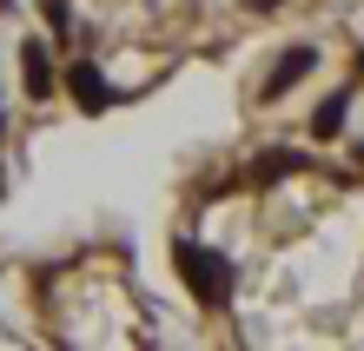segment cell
<instances>
[{
  "mask_svg": "<svg viewBox=\"0 0 364 351\" xmlns=\"http://www.w3.org/2000/svg\"><path fill=\"white\" fill-rule=\"evenodd\" d=\"M173 266L186 278V292L205 305V312H225L232 305V285H239V272H232V258L219 246H199V239H179L173 246Z\"/></svg>",
  "mask_w": 364,
  "mask_h": 351,
  "instance_id": "obj_1",
  "label": "cell"
},
{
  "mask_svg": "<svg viewBox=\"0 0 364 351\" xmlns=\"http://www.w3.org/2000/svg\"><path fill=\"white\" fill-rule=\"evenodd\" d=\"M60 86L73 93V106H80V113H106V106H119V100H126L119 86H106L100 60H87V53H80V60H67V73H60Z\"/></svg>",
  "mask_w": 364,
  "mask_h": 351,
  "instance_id": "obj_2",
  "label": "cell"
},
{
  "mask_svg": "<svg viewBox=\"0 0 364 351\" xmlns=\"http://www.w3.org/2000/svg\"><path fill=\"white\" fill-rule=\"evenodd\" d=\"M20 86H27V100H53V53H47V40H20Z\"/></svg>",
  "mask_w": 364,
  "mask_h": 351,
  "instance_id": "obj_3",
  "label": "cell"
},
{
  "mask_svg": "<svg viewBox=\"0 0 364 351\" xmlns=\"http://www.w3.org/2000/svg\"><path fill=\"white\" fill-rule=\"evenodd\" d=\"M311 67H318V47H285V60H278L272 80H265V100H285V93H291V86L305 80Z\"/></svg>",
  "mask_w": 364,
  "mask_h": 351,
  "instance_id": "obj_4",
  "label": "cell"
},
{
  "mask_svg": "<svg viewBox=\"0 0 364 351\" xmlns=\"http://www.w3.org/2000/svg\"><path fill=\"white\" fill-rule=\"evenodd\" d=\"M298 166H311L305 152H291V146H265V152H259V166H252V179H259V186H278V179H291Z\"/></svg>",
  "mask_w": 364,
  "mask_h": 351,
  "instance_id": "obj_5",
  "label": "cell"
},
{
  "mask_svg": "<svg viewBox=\"0 0 364 351\" xmlns=\"http://www.w3.org/2000/svg\"><path fill=\"white\" fill-rule=\"evenodd\" d=\"M351 120V93H331L325 106H311V140H338Z\"/></svg>",
  "mask_w": 364,
  "mask_h": 351,
  "instance_id": "obj_6",
  "label": "cell"
},
{
  "mask_svg": "<svg viewBox=\"0 0 364 351\" xmlns=\"http://www.w3.org/2000/svg\"><path fill=\"white\" fill-rule=\"evenodd\" d=\"M40 20L53 27V40H67V33H73V14H67V0H40Z\"/></svg>",
  "mask_w": 364,
  "mask_h": 351,
  "instance_id": "obj_7",
  "label": "cell"
},
{
  "mask_svg": "<svg viewBox=\"0 0 364 351\" xmlns=\"http://www.w3.org/2000/svg\"><path fill=\"white\" fill-rule=\"evenodd\" d=\"M252 7H259V14H272V7H285V0H252Z\"/></svg>",
  "mask_w": 364,
  "mask_h": 351,
  "instance_id": "obj_8",
  "label": "cell"
},
{
  "mask_svg": "<svg viewBox=\"0 0 364 351\" xmlns=\"http://www.w3.org/2000/svg\"><path fill=\"white\" fill-rule=\"evenodd\" d=\"M358 73H364V53H358Z\"/></svg>",
  "mask_w": 364,
  "mask_h": 351,
  "instance_id": "obj_9",
  "label": "cell"
},
{
  "mask_svg": "<svg viewBox=\"0 0 364 351\" xmlns=\"http://www.w3.org/2000/svg\"><path fill=\"white\" fill-rule=\"evenodd\" d=\"M358 159H364V152H358Z\"/></svg>",
  "mask_w": 364,
  "mask_h": 351,
  "instance_id": "obj_10",
  "label": "cell"
}]
</instances>
